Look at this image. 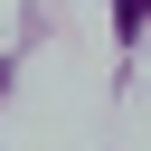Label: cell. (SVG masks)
<instances>
[{"mask_svg":"<svg viewBox=\"0 0 151 151\" xmlns=\"http://www.w3.org/2000/svg\"><path fill=\"white\" fill-rule=\"evenodd\" d=\"M142 19H151V0H113V28H123V38H132Z\"/></svg>","mask_w":151,"mask_h":151,"instance_id":"6da1fadb","label":"cell"}]
</instances>
